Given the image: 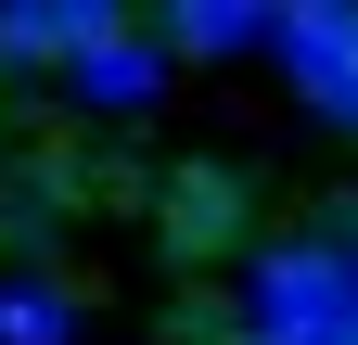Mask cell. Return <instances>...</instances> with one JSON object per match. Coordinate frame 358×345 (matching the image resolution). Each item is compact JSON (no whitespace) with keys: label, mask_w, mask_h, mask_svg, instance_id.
Here are the masks:
<instances>
[{"label":"cell","mask_w":358,"mask_h":345,"mask_svg":"<svg viewBox=\"0 0 358 345\" xmlns=\"http://www.w3.org/2000/svg\"><path fill=\"white\" fill-rule=\"evenodd\" d=\"M231 320H243V345H345L358 332V205H320L282 243H243Z\"/></svg>","instance_id":"1"},{"label":"cell","mask_w":358,"mask_h":345,"mask_svg":"<svg viewBox=\"0 0 358 345\" xmlns=\"http://www.w3.org/2000/svg\"><path fill=\"white\" fill-rule=\"evenodd\" d=\"M268 52L294 64V90L320 115H358V0H282L268 13Z\"/></svg>","instance_id":"2"},{"label":"cell","mask_w":358,"mask_h":345,"mask_svg":"<svg viewBox=\"0 0 358 345\" xmlns=\"http://www.w3.org/2000/svg\"><path fill=\"white\" fill-rule=\"evenodd\" d=\"M243 230H256V179L243 166H179L166 179V256H192V269L231 256L243 269Z\"/></svg>","instance_id":"3"},{"label":"cell","mask_w":358,"mask_h":345,"mask_svg":"<svg viewBox=\"0 0 358 345\" xmlns=\"http://www.w3.org/2000/svg\"><path fill=\"white\" fill-rule=\"evenodd\" d=\"M128 26V0H0V77H64L90 38H115Z\"/></svg>","instance_id":"4"},{"label":"cell","mask_w":358,"mask_h":345,"mask_svg":"<svg viewBox=\"0 0 358 345\" xmlns=\"http://www.w3.org/2000/svg\"><path fill=\"white\" fill-rule=\"evenodd\" d=\"M64 90H77L90 115H141V103L166 90V52H154V26H141V13H128L115 38H90V52L64 64Z\"/></svg>","instance_id":"5"},{"label":"cell","mask_w":358,"mask_h":345,"mask_svg":"<svg viewBox=\"0 0 358 345\" xmlns=\"http://www.w3.org/2000/svg\"><path fill=\"white\" fill-rule=\"evenodd\" d=\"M268 13H282V0H166L154 13V52L179 64H231V52H268Z\"/></svg>","instance_id":"6"},{"label":"cell","mask_w":358,"mask_h":345,"mask_svg":"<svg viewBox=\"0 0 358 345\" xmlns=\"http://www.w3.org/2000/svg\"><path fill=\"white\" fill-rule=\"evenodd\" d=\"M64 332H77L64 281H0V345H64Z\"/></svg>","instance_id":"7"},{"label":"cell","mask_w":358,"mask_h":345,"mask_svg":"<svg viewBox=\"0 0 358 345\" xmlns=\"http://www.w3.org/2000/svg\"><path fill=\"white\" fill-rule=\"evenodd\" d=\"M345 345H358V332H345Z\"/></svg>","instance_id":"8"}]
</instances>
